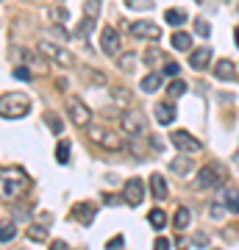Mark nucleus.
Here are the masks:
<instances>
[{"mask_svg":"<svg viewBox=\"0 0 239 250\" xmlns=\"http://www.w3.org/2000/svg\"><path fill=\"white\" fill-rule=\"evenodd\" d=\"M195 34L197 36H212V25H209L203 17H197L195 20Z\"/></svg>","mask_w":239,"mask_h":250,"instance_id":"28","label":"nucleus"},{"mask_svg":"<svg viewBox=\"0 0 239 250\" xmlns=\"http://www.w3.org/2000/svg\"><path fill=\"white\" fill-rule=\"evenodd\" d=\"M123 248H125V239H123V236H114V239L106 245V250H123Z\"/></svg>","mask_w":239,"mask_h":250,"instance_id":"30","label":"nucleus"},{"mask_svg":"<svg viewBox=\"0 0 239 250\" xmlns=\"http://www.w3.org/2000/svg\"><path fill=\"white\" fill-rule=\"evenodd\" d=\"M148 223H151L153 228L159 231V228H164V225H167V214H164L161 208H153L151 214H148Z\"/></svg>","mask_w":239,"mask_h":250,"instance_id":"20","label":"nucleus"},{"mask_svg":"<svg viewBox=\"0 0 239 250\" xmlns=\"http://www.w3.org/2000/svg\"><path fill=\"white\" fill-rule=\"evenodd\" d=\"M87 134H89V139L92 142H98V145H106L109 150H117L120 147V136L117 134H111V131H106L103 125H87Z\"/></svg>","mask_w":239,"mask_h":250,"instance_id":"4","label":"nucleus"},{"mask_svg":"<svg viewBox=\"0 0 239 250\" xmlns=\"http://www.w3.org/2000/svg\"><path fill=\"white\" fill-rule=\"evenodd\" d=\"M170 170L175 172V175H186V172L192 170V161L186 159V156H181V159H173V161H170Z\"/></svg>","mask_w":239,"mask_h":250,"instance_id":"19","label":"nucleus"},{"mask_svg":"<svg viewBox=\"0 0 239 250\" xmlns=\"http://www.w3.org/2000/svg\"><path fill=\"white\" fill-rule=\"evenodd\" d=\"M123 131L128 136H139L145 131V114L142 111H125L123 114Z\"/></svg>","mask_w":239,"mask_h":250,"instance_id":"6","label":"nucleus"},{"mask_svg":"<svg viewBox=\"0 0 239 250\" xmlns=\"http://www.w3.org/2000/svg\"><path fill=\"white\" fill-rule=\"evenodd\" d=\"M14 75H17L20 81H31V72H28L25 67H14Z\"/></svg>","mask_w":239,"mask_h":250,"instance_id":"33","label":"nucleus"},{"mask_svg":"<svg viewBox=\"0 0 239 250\" xmlns=\"http://www.w3.org/2000/svg\"><path fill=\"white\" fill-rule=\"evenodd\" d=\"M28 239L31 242H44L47 239V231H44L42 225H31V228H28Z\"/></svg>","mask_w":239,"mask_h":250,"instance_id":"25","label":"nucleus"},{"mask_svg":"<svg viewBox=\"0 0 239 250\" xmlns=\"http://www.w3.org/2000/svg\"><path fill=\"white\" fill-rule=\"evenodd\" d=\"M100 45H103V53L106 56H114L120 50V34H117L114 28H103V34H100Z\"/></svg>","mask_w":239,"mask_h":250,"instance_id":"11","label":"nucleus"},{"mask_svg":"<svg viewBox=\"0 0 239 250\" xmlns=\"http://www.w3.org/2000/svg\"><path fill=\"white\" fill-rule=\"evenodd\" d=\"M39 50H42L44 56H50L53 62H59L62 67H70V64H72V53H70V50H64V47H56L53 42H39Z\"/></svg>","mask_w":239,"mask_h":250,"instance_id":"7","label":"nucleus"},{"mask_svg":"<svg viewBox=\"0 0 239 250\" xmlns=\"http://www.w3.org/2000/svg\"><path fill=\"white\" fill-rule=\"evenodd\" d=\"M67 114H70V120L75 125H89V120H92V111H89L81 100H70V103H67Z\"/></svg>","mask_w":239,"mask_h":250,"instance_id":"9","label":"nucleus"},{"mask_svg":"<svg viewBox=\"0 0 239 250\" xmlns=\"http://www.w3.org/2000/svg\"><path fill=\"white\" fill-rule=\"evenodd\" d=\"M184 92H186V81H173V83L167 86L170 98H178V95H184Z\"/></svg>","mask_w":239,"mask_h":250,"instance_id":"26","label":"nucleus"},{"mask_svg":"<svg viewBox=\"0 0 239 250\" xmlns=\"http://www.w3.org/2000/svg\"><path fill=\"white\" fill-rule=\"evenodd\" d=\"M197 3H200V0H197Z\"/></svg>","mask_w":239,"mask_h":250,"instance_id":"41","label":"nucleus"},{"mask_svg":"<svg viewBox=\"0 0 239 250\" xmlns=\"http://www.w3.org/2000/svg\"><path fill=\"white\" fill-rule=\"evenodd\" d=\"M164 20H167V25H184V22H186V14H184V11H181V9H170L167 11V14H164Z\"/></svg>","mask_w":239,"mask_h":250,"instance_id":"21","label":"nucleus"},{"mask_svg":"<svg viewBox=\"0 0 239 250\" xmlns=\"http://www.w3.org/2000/svg\"><path fill=\"white\" fill-rule=\"evenodd\" d=\"M156 120H159V125H170L173 120H175V106L173 103H156Z\"/></svg>","mask_w":239,"mask_h":250,"instance_id":"13","label":"nucleus"},{"mask_svg":"<svg viewBox=\"0 0 239 250\" xmlns=\"http://www.w3.org/2000/svg\"><path fill=\"white\" fill-rule=\"evenodd\" d=\"M128 6L139 9V11H148V9H153V0H128Z\"/></svg>","mask_w":239,"mask_h":250,"instance_id":"29","label":"nucleus"},{"mask_svg":"<svg viewBox=\"0 0 239 250\" xmlns=\"http://www.w3.org/2000/svg\"><path fill=\"white\" fill-rule=\"evenodd\" d=\"M189 223H192V211H189L186 206H181V208L175 211V220H173V225H175L178 231H186V228H189Z\"/></svg>","mask_w":239,"mask_h":250,"instance_id":"17","label":"nucleus"},{"mask_svg":"<svg viewBox=\"0 0 239 250\" xmlns=\"http://www.w3.org/2000/svg\"><path fill=\"white\" fill-rule=\"evenodd\" d=\"M214 75H217L220 81H234V62L220 59V62L214 64Z\"/></svg>","mask_w":239,"mask_h":250,"instance_id":"16","label":"nucleus"},{"mask_svg":"<svg viewBox=\"0 0 239 250\" xmlns=\"http://www.w3.org/2000/svg\"><path fill=\"white\" fill-rule=\"evenodd\" d=\"M44 120H47V125H50V131H53V134H62V131H64V123H62V117H59V114H47Z\"/></svg>","mask_w":239,"mask_h":250,"instance_id":"27","label":"nucleus"},{"mask_svg":"<svg viewBox=\"0 0 239 250\" xmlns=\"http://www.w3.org/2000/svg\"><path fill=\"white\" fill-rule=\"evenodd\" d=\"M131 34L139 36V39H159L161 31H159V25H153V22H148V20H139V22L131 25Z\"/></svg>","mask_w":239,"mask_h":250,"instance_id":"10","label":"nucleus"},{"mask_svg":"<svg viewBox=\"0 0 239 250\" xmlns=\"http://www.w3.org/2000/svg\"><path fill=\"white\" fill-rule=\"evenodd\" d=\"M170 42H173V47H175V50H189V47H192V36L184 34V31H175Z\"/></svg>","mask_w":239,"mask_h":250,"instance_id":"18","label":"nucleus"},{"mask_svg":"<svg viewBox=\"0 0 239 250\" xmlns=\"http://www.w3.org/2000/svg\"><path fill=\"white\" fill-rule=\"evenodd\" d=\"M151 192L156 200H164L167 197V181H164V175H159V172L151 175Z\"/></svg>","mask_w":239,"mask_h":250,"instance_id":"15","label":"nucleus"},{"mask_svg":"<svg viewBox=\"0 0 239 250\" xmlns=\"http://www.w3.org/2000/svg\"><path fill=\"white\" fill-rule=\"evenodd\" d=\"M209 59H212V47H197V50H192V56H189V64H192L195 70H203L206 64H209Z\"/></svg>","mask_w":239,"mask_h":250,"instance_id":"14","label":"nucleus"},{"mask_svg":"<svg viewBox=\"0 0 239 250\" xmlns=\"http://www.w3.org/2000/svg\"><path fill=\"white\" fill-rule=\"evenodd\" d=\"M222 200H225V206H228L234 214H239V195H237V192H231V189H222Z\"/></svg>","mask_w":239,"mask_h":250,"instance_id":"23","label":"nucleus"},{"mask_svg":"<svg viewBox=\"0 0 239 250\" xmlns=\"http://www.w3.org/2000/svg\"><path fill=\"white\" fill-rule=\"evenodd\" d=\"M0 239H3V242H11V239H14V225H11V223L3 225V236H0Z\"/></svg>","mask_w":239,"mask_h":250,"instance_id":"31","label":"nucleus"},{"mask_svg":"<svg viewBox=\"0 0 239 250\" xmlns=\"http://www.w3.org/2000/svg\"><path fill=\"white\" fill-rule=\"evenodd\" d=\"M151 145H153V150H164V145H161V139H159V136H153V139H151Z\"/></svg>","mask_w":239,"mask_h":250,"instance_id":"38","label":"nucleus"},{"mask_svg":"<svg viewBox=\"0 0 239 250\" xmlns=\"http://www.w3.org/2000/svg\"><path fill=\"white\" fill-rule=\"evenodd\" d=\"M139 86H142V92H148V95H151V92H156L161 86V78H159V75H145Z\"/></svg>","mask_w":239,"mask_h":250,"instance_id":"22","label":"nucleus"},{"mask_svg":"<svg viewBox=\"0 0 239 250\" xmlns=\"http://www.w3.org/2000/svg\"><path fill=\"white\" fill-rule=\"evenodd\" d=\"M28 187V175L20 170H6L3 172V195L6 197H14L20 195V189Z\"/></svg>","mask_w":239,"mask_h":250,"instance_id":"3","label":"nucleus"},{"mask_svg":"<svg viewBox=\"0 0 239 250\" xmlns=\"http://www.w3.org/2000/svg\"><path fill=\"white\" fill-rule=\"evenodd\" d=\"M123 195H125V203L128 206H139L142 197H145V184H142L139 178H131L128 184H125Z\"/></svg>","mask_w":239,"mask_h":250,"instance_id":"8","label":"nucleus"},{"mask_svg":"<svg viewBox=\"0 0 239 250\" xmlns=\"http://www.w3.org/2000/svg\"><path fill=\"white\" fill-rule=\"evenodd\" d=\"M222 181H225V172H222L220 164H206L203 170H200V175H197L195 187L197 189H217V187H222Z\"/></svg>","mask_w":239,"mask_h":250,"instance_id":"2","label":"nucleus"},{"mask_svg":"<svg viewBox=\"0 0 239 250\" xmlns=\"http://www.w3.org/2000/svg\"><path fill=\"white\" fill-rule=\"evenodd\" d=\"M56 159H59V164H67V161H70V142L56 145Z\"/></svg>","mask_w":239,"mask_h":250,"instance_id":"24","label":"nucleus"},{"mask_svg":"<svg viewBox=\"0 0 239 250\" xmlns=\"http://www.w3.org/2000/svg\"><path fill=\"white\" fill-rule=\"evenodd\" d=\"M31 111V103H28V95L22 92H9L3 95V103H0V114L3 120H20Z\"/></svg>","mask_w":239,"mask_h":250,"instance_id":"1","label":"nucleus"},{"mask_svg":"<svg viewBox=\"0 0 239 250\" xmlns=\"http://www.w3.org/2000/svg\"><path fill=\"white\" fill-rule=\"evenodd\" d=\"M195 245H197V248H206V245H209L206 233H195Z\"/></svg>","mask_w":239,"mask_h":250,"instance_id":"36","label":"nucleus"},{"mask_svg":"<svg viewBox=\"0 0 239 250\" xmlns=\"http://www.w3.org/2000/svg\"><path fill=\"white\" fill-rule=\"evenodd\" d=\"M72 217H75V220H81L84 225H92V223H95V206H92V203L72 206Z\"/></svg>","mask_w":239,"mask_h":250,"instance_id":"12","label":"nucleus"},{"mask_svg":"<svg viewBox=\"0 0 239 250\" xmlns=\"http://www.w3.org/2000/svg\"><path fill=\"white\" fill-rule=\"evenodd\" d=\"M50 250H70V248H67L62 239H59V242H53V245H50Z\"/></svg>","mask_w":239,"mask_h":250,"instance_id":"39","label":"nucleus"},{"mask_svg":"<svg viewBox=\"0 0 239 250\" xmlns=\"http://www.w3.org/2000/svg\"><path fill=\"white\" fill-rule=\"evenodd\" d=\"M164 75H178V64H175V62L164 64Z\"/></svg>","mask_w":239,"mask_h":250,"instance_id":"35","label":"nucleus"},{"mask_svg":"<svg viewBox=\"0 0 239 250\" xmlns=\"http://www.w3.org/2000/svg\"><path fill=\"white\" fill-rule=\"evenodd\" d=\"M53 17L59 20V22H67V20H70V11H67V9H56Z\"/></svg>","mask_w":239,"mask_h":250,"instance_id":"32","label":"nucleus"},{"mask_svg":"<svg viewBox=\"0 0 239 250\" xmlns=\"http://www.w3.org/2000/svg\"><path fill=\"white\" fill-rule=\"evenodd\" d=\"M234 36H237V47H239V28H237V34H234Z\"/></svg>","mask_w":239,"mask_h":250,"instance_id":"40","label":"nucleus"},{"mask_svg":"<svg viewBox=\"0 0 239 250\" xmlns=\"http://www.w3.org/2000/svg\"><path fill=\"white\" fill-rule=\"evenodd\" d=\"M153 250H173V248H170V242L164 239V236H159V239H156V245H153Z\"/></svg>","mask_w":239,"mask_h":250,"instance_id":"34","label":"nucleus"},{"mask_svg":"<svg viewBox=\"0 0 239 250\" xmlns=\"http://www.w3.org/2000/svg\"><path fill=\"white\" fill-rule=\"evenodd\" d=\"M170 142L175 145L178 150H184V153H200V150H203V147H200V142H197L195 136H189L186 131H173Z\"/></svg>","mask_w":239,"mask_h":250,"instance_id":"5","label":"nucleus"},{"mask_svg":"<svg viewBox=\"0 0 239 250\" xmlns=\"http://www.w3.org/2000/svg\"><path fill=\"white\" fill-rule=\"evenodd\" d=\"M212 220H222V206H212Z\"/></svg>","mask_w":239,"mask_h":250,"instance_id":"37","label":"nucleus"}]
</instances>
